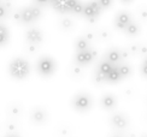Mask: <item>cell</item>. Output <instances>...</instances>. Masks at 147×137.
Returning <instances> with one entry per match:
<instances>
[{"label":"cell","mask_w":147,"mask_h":137,"mask_svg":"<svg viewBox=\"0 0 147 137\" xmlns=\"http://www.w3.org/2000/svg\"><path fill=\"white\" fill-rule=\"evenodd\" d=\"M92 105V100L88 95L86 94H81V95H77L75 99H74V106L75 108L80 109V111H86Z\"/></svg>","instance_id":"8"},{"label":"cell","mask_w":147,"mask_h":137,"mask_svg":"<svg viewBox=\"0 0 147 137\" xmlns=\"http://www.w3.org/2000/svg\"><path fill=\"white\" fill-rule=\"evenodd\" d=\"M112 137H124V136H121V135H115V136H112Z\"/></svg>","instance_id":"22"},{"label":"cell","mask_w":147,"mask_h":137,"mask_svg":"<svg viewBox=\"0 0 147 137\" xmlns=\"http://www.w3.org/2000/svg\"><path fill=\"white\" fill-rule=\"evenodd\" d=\"M95 57V52L92 49H84V51H77L76 54V61L80 65H88L93 61Z\"/></svg>","instance_id":"6"},{"label":"cell","mask_w":147,"mask_h":137,"mask_svg":"<svg viewBox=\"0 0 147 137\" xmlns=\"http://www.w3.org/2000/svg\"><path fill=\"white\" fill-rule=\"evenodd\" d=\"M77 46V51H84V49H88V40L87 39H80L76 43Z\"/></svg>","instance_id":"15"},{"label":"cell","mask_w":147,"mask_h":137,"mask_svg":"<svg viewBox=\"0 0 147 137\" xmlns=\"http://www.w3.org/2000/svg\"><path fill=\"white\" fill-rule=\"evenodd\" d=\"M124 32L128 34V35H136L138 33H139V27H138V24L136 23H134V22H131L129 26H128V28L124 30Z\"/></svg>","instance_id":"14"},{"label":"cell","mask_w":147,"mask_h":137,"mask_svg":"<svg viewBox=\"0 0 147 137\" xmlns=\"http://www.w3.org/2000/svg\"><path fill=\"white\" fill-rule=\"evenodd\" d=\"M5 15H6V9H5V6H4V5H0V18L5 17Z\"/></svg>","instance_id":"19"},{"label":"cell","mask_w":147,"mask_h":137,"mask_svg":"<svg viewBox=\"0 0 147 137\" xmlns=\"http://www.w3.org/2000/svg\"><path fill=\"white\" fill-rule=\"evenodd\" d=\"M131 22H133L131 17L128 12H119V13L117 15V17H116V19H115V26L117 29L123 30L124 32Z\"/></svg>","instance_id":"7"},{"label":"cell","mask_w":147,"mask_h":137,"mask_svg":"<svg viewBox=\"0 0 147 137\" xmlns=\"http://www.w3.org/2000/svg\"><path fill=\"white\" fill-rule=\"evenodd\" d=\"M106 60L110 61L111 64H118L122 60V53L118 51V49H111V51L107 53Z\"/></svg>","instance_id":"11"},{"label":"cell","mask_w":147,"mask_h":137,"mask_svg":"<svg viewBox=\"0 0 147 137\" xmlns=\"http://www.w3.org/2000/svg\"><path fill=\"white\" fill-rule=\"evenodd\" d=\"M33 118H34V120L36 122H41V120H44L45 119V113H44V111H41V109H35V112L33 113Z\"/></svg>","instance_id":"16"},{"label":"cell","mask_w":147,"mask_h":137,"mask_svg":"<svg viewBox=\"0 0 147 137\" xmlns=\"http://www.w3.org/2000/svg\"><path fill=\"white\" fill-rule=\"evenodd\" d=\"M7 137H18V136H16V135H9Z\"/></svg>","instance_id":"23"},{"label":"cell","mask_w":147,"mask_h":137,"mask_svg":"<svg viewBox=\"0 0 147 137\" xmlns=\"http://www.w3.org/2000/svg\"><path fill=\"white\" fill-rule=\"evenodd\" d=\"M9 72L11 77H13L15 79H24L30 72V66L27 60L22 58H16L10 63Z\"/></svg>","instance_id":"2"},{"label":"cell","mask_w":147,"mask_h":137,"mask_svg":"<svg viewBox=\"0 0 147 137\" xmlns=\"http://www.w3.org/2000/svg\"><path fill=\"white\" fill-rule=\"evenodd\" d=\"M101 7H100V5L98 1H90L88 4H86L83 6V12L82 13L84 15V17H87L88 19H95V18L100 15V12H101Z\"/></svg>","instance_id":"5"},{"label":"cell","mask_w":147,"mask_h":137,"mask_svg":"<svg viewBox=\"0 0 147 137\" xmlns=\"http://www.w3.org/2000/svg\"><path fill=\"white\" fill-rule=\"evenodd\" d=\"M102 106H104V108H107V109H111L115 107V105H116V99L115 96L112 95H105L102 97V101H101Z\"/></svg>","instance_id":"12"},{"label":"cell","mask_w":147,"mask_h":137,"mask_svg":"<svg viewBox=\"0 0 147 137\" xmlns=\"http://www.w3.org/2000/svg\"><path fill=\"white\" fill-rule=\"evenodd\" d=\"M36 4L39 5H46V4H50V0H35Z\"/></svg>","instance_id":"20"},{"label":"cell","mask_w":147,"mask_h":137,"mask_svg":"<svg viewBox=\"0 0 147 137\" xmlns=\"http://www.w3.org/2000/svg\"><path fill=\"white\" fill-rule=\"evenodd\" d=\"M122 3H124V4H128V3H131L133 0H121Z\"/></svg>","instance_id":"21"},{"label":"cell","mask_w":147,"mask_h":137,"mask_svg":"<svg viewBox=\"0 0 147 137\" xmlns=\"http://www.w3.org/2000/svg\"><path fill=\"white\" fill-rule=\"evenodd\" d=\"M50 4L54 10L60 13H68V12L82 13L83 12V5L78 0H50Z\"/></svg>","instance_id":"1"},{"label":"cell","mask_w":147,"mask_h":137,"mask_svg":"<svg viewBox=\"0 0 147 137\" xmlns=\"http://www.w3.org/2000/svg\"><path fill=\"white\" fill-rule=\"evenodd\" d=\"M9 40V30L5 26L0 24V47L4 46Z\"/></svg>","instance_id":"13"},{"label":"cell","mask_w":147,"mask_h":137,"mask_svg":"<svg viewBox=\"0 0 147 137\" xmlns=\"http://www.w3.org/2000/svg\"><path fill=\"white\" fill-rule=\"evenodd\" d=\"M141 71H142V73H144V76H146V77H147V57H146V59L144 60V63H142Z\"/></svg>","instance_id":"18"},{"label":"cell","mask_w":147,"mask_h":137,"mask_svg":"<svg viewBox=\"0 0 147 137\" xmlns=\"http://www.w3.org/2000/svg\"><path fill=\"white\" fill-rule=\"evenodd\" d=\"M111 123H112V125H113L115 128H117V129H124V128H127V125H128V119H127L125 116L118 113V114L112 116Z\"/></svg>","instance_id":"9"},{"label":"cell","mask_w":147,"mask_h":137,"mask_svg":"<svg viewBox=\"0 0 147 137\" xmlns=\"http://www.w3.org/2000/svg\"><path fill=\"white\" fill-rule=\"evenodd\" d=\"M96 1L99 3V5H100L101 9H107V7H110V6H111V4H112V0H96Z\"/></svg>","instance_id":"17"},{"label":"cell","mask_w":147,"mask_h":137,"mask_svg":"<svg viewBox=\"0 0 147 137\" xmlns=\"http://www.w3.org/2000/svg\"><path fill=\"white\" fill-rule=\"evenodd\" d=\"M36 67H38V71L40 72L41 76L48 77L56 70V61L50 57H42L39 59Z\"/></svg>","instance_id":"3"},{"label":"cell","mask_w":147,"mask_h":137,"mask_svg":"<svg viewBox=\"0 0 147 137\" xmlns=\"http://www.w3.org/2000/svg\"><path fill=\"white\" fill-rule=\"evenodd\" d=\"M27 40L32 43H39L42 40V33L39 29H30L27 33Z\"/></svg>","instance_id":"10"},{"label":"cell","mask_w":147,"mask_h":137,"mask_svg":"<svg viewBox=\"0 0 147 137\" xmlns=\"http://www.w3.org/2000/svg\"><path fill=\"white\" fill-rule=\"evenodd\" d=\"M41 16V11L36 6H29V7L23 9L20 13L17 15V18L21 19L23 23H32L36 21Z\"/></svg>","instance_id":"4"}]
</instances>
